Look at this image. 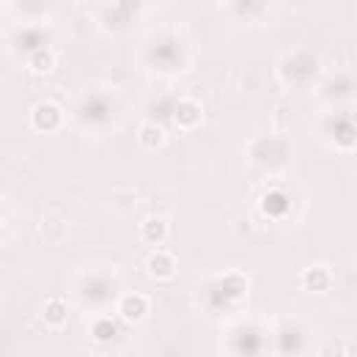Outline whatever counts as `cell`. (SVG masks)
I'll use <instances>...</instances> for the list:
<instances>
[{
    "label": "cell",
    "mask_w": 357,
    "mask_h": 357,
    "mask_svg": "<svg viewBox=\"0 0 357 357\" xmlns=\"http://www.w3.org/2000/svg\"><path fill=\"white\" fill-rule=\"evenodd\" d=\"M120 316L126 321H143L146 319V312H148V299L143 293H128L120 299Z\"/></svg>",
    "instance_id": "2"
},
{
    "label": "cell",
    "mask_w": 357,
    "mask_h": 357,
    "mask_svg": "<svg viewBox=\"0 0 357 357\" xmlns=\"http://www.w3.org/2000/svg\"><path fill=\"white\" fill-rule=\"evenodd\" d=\"M45 324H51V327H62V324H67V301H62V299H51L48 304H45Z\"/></svg>",
    "instance_id": "7"
},
{
    "label": "cell",
    "mask_w": 357,
    "mask_h": 357,
    "mask_svg": "<svg viewBox=\"0 0 357 357\" xmlns=\"http://www.w3.org/2000/svg\"><path fill=\"white\" fill-rule=\"evenodd\" d=\"M330 282H332V274L327 271L324 265L307 268V271L301 274V285H304L307 290H312V293H324V290L330 288Z\"/></svg>",
    "instance_id": "3"
},
{
    "label": "cell",
    "mask_w": 357,
    "mask_h": 357,
    "mask_svg": "<svg viewBox=\"0 0 357 357\" xmlns=\"http://www.w3.org/2000/svg\"><path fill=\"white\" fill-rule=\"evenodd\" d=\"M115 335H117V327L112 324V319H101V321H95V327H93V338H95V341L106 343V341H112Z\"/></svg>",
    "instance_id": "10"
},
{
    "label": "cell",
    "mask_w": 357,
    "mask_h": 357,
    "mask_svg": "<svg viewBox=\"0 0 357 357\" xmlns=\"http://www.w3.org/2000/svg\"><path fill=\"white\" fill-rule=\"evenodd\" d=\"M31 123H34V128H39V131H54V128H59V123H62V109H59L54 101H45V104H39V106L31 112Z\"/></svg>",
    "instance_id": "1"
},
{
    "label": "cell",
    "mask_w": 357,
    "mask_h": 357,
    "mask_svg": "<svg viewBox=\"0 0 357 357\" xmlns=\"http://www.w3.org/2000/svg\"><path fill=\"white\" fill-rule=\"evenodd\" d=\"M137 140H140V146H143V148L157 151V148L165 143V128H162L159 123H146V126H140Z\"/></svg>",
    "instance_id": "6"
},
{
    "label": "cell",
    "mask_w": 357,
    "mask_h": 357,
    "mask_svg": "<svg viewBox=\"0 0 357 357\" xmlns=\"http://www.w3.org/2000/svg\"><path fill=\"white\" fill-rule=\"evenodd\" d=\"M165 238H168V223H165V218H148V220L143 223V240L159 246Z\"/></svg>",
    "instance_id": "8"
},
{
    "label": "cell",
    "mask_w": 357,
    "mask_h": 357,
    "mask_svg": "<svg viewBox=\"0 0 357 357\" xmlns=\"http://www.w3.org/2000/svg\"><path fill=\"white\" fill-rule=\"evenodd\" d=\"M173 112H176V115H173L176 123L182 126V128H193V126L201 123V106H198L196 101H190V98H187V101H178Z\"/></svg>",
    "instance_id": "4"
},
{
    "label": "cell",
    "mask_w": 357,
    "mask_h": 357,
    "mask_svg": "<svg viewBox=\"0 0 357 357\" xmlns=\"http://www.w3.org/2000/svg\"><path fill=\"white\" fill-rule=\"evenodd\" d=\"M173 268H176V262H173V257L168 251H157V254L148 257V274L154 279H170Z\"/></svg>",
    "instance_id": "5"
},
{
    "label": "cell",
    "mask_w": 357,
    "mask_h": 357,
    "mask_svg": "<svg viewBox=\"0 0 357 357\" xmlns=\"http://www.w3.org/2000/svg\"><path fill=\"white\" fill-rule=\"evenodd\" d=\"M28 65H31L34 73H51L54 65H56V59H54V54H51L48 48H36V51L28 56Z\"/></svg>",
    "instance_id": "9"
}]
</instances>
